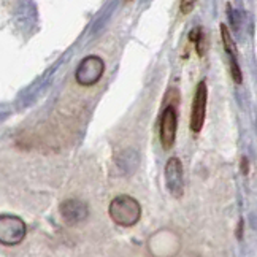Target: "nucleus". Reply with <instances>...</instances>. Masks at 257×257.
<instances>
[{
  "mask_svg": "<svg viewBox=\"0 0 257 257\" xmlns=\"http://www.w3.org/2000/svg\"><path fill=\"white\" fill-rule=\"evenodd\" d=\"M108 214L114 224L121 227H134L142 216V206L131 195H117L108 206Z\"/></svg>",
  "mask_w": 257,
  "mask_h": 257,
  "instance_id": "nucleus-1",
  "label": "nucleus"
},
{
  "mask_svg": "<svg viewBox=\"0 0 257 257\" xmlns=\"http://www.w3.org/2000/svg\"><path fill=\"white\" fill-rule=\"evenodd\" d=\"M26 224L21 217L13 214L0 216V241L7 246H15L21 243L26 236Z\"/></svg>",
  "mask_w": 257,
  "mask_h": 257,
  "instance_id": "nucleus-2",
  "label": "nucleus"
},
{
  "mask_svg": "<svg viewBox=\"0 0 257 257\" xmlns=\"http://www.w3.org/2000/svg\"><path fill=\"white\" fill-rule=\"evenodd\" d=\"M103 72H105V64L102 59L97 56H87L78 65L75 78L78 84L81 86H94L102 78Z\"/></svg>",
  "mask_w": 257,
  "mask_h": 257,
  "instance_id": "nucleus-3",
  "label": "nucleus"
},
{
  "mask_svg": "<svg viewBox=\"0 0 257 257\" xmlns=\"http://www.w3.org/2000/svg\"><path fill=\"white\" fill-rule=\"evenodd\" d=\"M165 186L170 195L175 199H181L184 194V170L183 164L178 157H172L165 165Z\"/></svg>",
  "mask_w": 257,
  "mask_h": 257,
  "instance_id": "nucleus-4",
  "label": "nucleus"
},
{
  "mask_svg": "<svg viewBox=\"0 0 257 257\" xmlns=\"http://www.w3.org/2000/svg\"><path fill=\"white\" fill-rule=\"evenodd\" d=\"M206 98H208V91H206V83L200 81L195 89L194 102H192V111H191V128L192 132L199 134L205 122L206 114Z\"/></svg>",
  "mask_w": 257,
  "mask_h": 257,
  "instance_id": "nucleus-5",
  "label": "nucleus"
},
{
  "mask_svg": "<svg viewBox=\"0 0 257 257\" xmlns=\"http://www.w3.org/2000/svg\"><path fill=\"white\" fill-rule=\"evenodd\" d=\"M176 137V110L175 106H167L161 117V143L164 150H170Z\"/></svg>",
  "mask_w": 257,
  "mask_h": 257,
  "instance_id": "nucleus-6",
  "label": "nucleus"
},
{
  "mask_svg": "<svg viewBox=\"0 0 257 257\" xmlns=\"http://www.w3.org/2000/svg\"><path fill=\"white\" fill-rule=\"evenodd\" d=\"M221 37H222V43H224V51L229 57V65H230V72H232V78L235 83H241L243 76H241V70L238 65V57H236V46L232 40V37L229 34V29L222 23L221 24Z\"/></svg>",
  "mask_w": 257,
  "mask_h": 257,
  "instance_id": "nucleus-7",
  "label": "nucleus"
},
{
  "mask_svg": "<svg viewBox=\"0 0 257 257\" xmlns=\"http://www.w3.org/2000/svg\"><path fill=\"white\" fill-rule=\"evenodd\" d=\"M59 211H61L62 219L70 225L84 221L89 213L87 205L81 200H75V199L62 202V205L59 206Z\"/></svg>",
  "mask_w": 257,
  "mask_h": 257,
  "instance_id": "nucleus-8",
  "label": "nucleus"
},
{
  "mask_svg": "<svg viewBox=\"0 0 257 257\" xmlns=\"http://www.w3.org/2000/svg\"><path fill=\"white\" fill-rule=\"evenodd\" d=\"M35 5L32 4V0H21L19 2V8L16 12L18 24L24 27H32L35 24Z\"/></svg>",
  "mask_w": 257,
  "mask_h": 257,
  "instance_id": "nucleus-9",
  "label": "nucleus"
},
{
  "mask_svg": "<svg viewBox=\"0 0 257 257\" xmlns=\"http://www.w3.org/2000/svg\"><path fill=\"white\" fill-rule=\"evenodd\" d=\"M197 0H181V13L183 15H189L192 12V8L195 7Z\"/></svg>",
  "mask_w": 257,
  "mask_h": 257,
  "instance_id": "nucleus-10",
  "label": "nucleus"
}]
</instances>
